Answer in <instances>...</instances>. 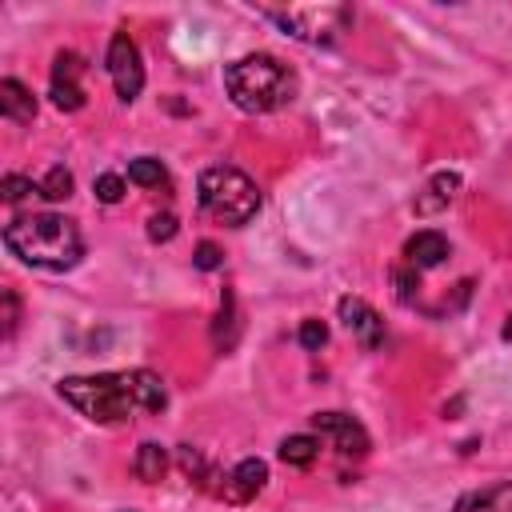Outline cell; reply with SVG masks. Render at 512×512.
Listing matches in <instances>:
<instances>
[{"instance_id": "cell-14", "label": "cell", "mask_w": 512, "mask_h": 512, "mask_svg": "<svg viewBox=\"0 0 512 512\" xmlns=\"http://www.w3.org/2000/svg\"><path fill=\"white\" fill-rule=\"evenodd\" d=\"M456 188H460V176H456V172H440V176H432V180H428V188H424V196H416V212H420V216H428V212H436V208L452 204Z\"/></svg>"}, {"instance_id": "cell-21", "label": "cell", "mask_w": 512, "mask_h": 512, "mask_svg": "<svg viewBox=\"0 0 512 512\" xmlns=\"http://www.w3.org/2000/svg\"><path fill=\"white\" fill-rule=\"evenodd\" d=\"M124 196V180L116 176V172H104V176H96V200H104V204H116Z\"/></svg>"}, {"instance_id": "cell-16", "label": "cell", "mask_w": 512, "mask_h": 512, "mask_svg": "<svg viewBox=\"0 0 512 512\" xmlns=\"http://www.w3.org/2000/svg\"><path fill=\"white\" fill-rule=\"evenodd\" d=\"M316 456H320V440L316 436H288L284 444H280V460L284 464H292V468H308V464H316Z\"/></svg>"}, {"instance_id": "cell-6", "label": "cell", "mask_w": 512, "mask_h": 512, "mask_svg": "<svg viewBox=\"0 0 512 512\" xmlns=\"http://www.w3.org/2000/svg\"><path fill=\"white\" fill-rule=\"evenodd\" d=\"M108 76H112V88L124 104H132L144 88V64H140V48L128 32H116L112 44H108Z\"/></svg>"}, {"instance_id": "cell-20", "label": "cell", "mask_w": 512, "mask_h": 512, "mask_svg": "<svg viewBox=\"0 0 512 512\" xmlns=\"http://www.w3.org/2000/svg\"><path fill=\"white\" fill-rule=\"evenodd\" d=\"M0 192H4V200H8V204H20V200L36 196V192H40V184H32L28 176H4V180H0Z\"/></svg>"}, {"instance_id": "cell-7", "label": "cell", "mask_w": 512, "mask_h": 512, "mask_svg": "<svg viewBox=\"0 0 512 512\" xmlns=\"http://www.w3.org/2000/svg\"><path fill=\"white\" fill-rule=\"evenodd\" d=\"M312 428H316L320 436H328L340 456H364V452H368V432H364V424L352 420L348 412H316V416H312Z\"/></svg>"}, {"instance_id": "cell-19", "label": "cell", "mask_w": 512, "mask_h": 512, "mask_svg": "<svg viewBox=\"0 0 512 512\" xmlns=\"http://www.w3.org/2000/svg\"><path fill=\"white\" fill-rule=\"evenodd\" d=\"M40 196H44V200H64V196H72V172H68L64 164L48 168L44 180H40Z\"/></svg>"}, {"instance_id": "cell-2", "label": "cell", "mask_w": 512, "mask_h": 512, "mask_svg": "<svg viewBox=\"0 0 512 512\" xmlns=\"http://www.w3.org/2000/svg\"><path fill=\"white\" fill-rule=\"evenodd\" d=\"M4 244L12 256H20L32 268H48V272H64L84 256V240L80 228L68 216L56 212H28L16 216L4 228Z\"/></svg>"}, {"instance_id": "cell-13", "label": "cell", "mask_w": 512, "mask_h": 512, "mask_svg": "<svg viewBox=\"0 0 512 512\" xmlns=\"http://www.w3.org/2000/svg\"><path fill=\"white\" fill-rule=\"evenodd\" d=\"M0 112L8 120H16V124H28L36 116V100H32V92L20 80L8 76V80H0Z\"/></svg>"}, {"instance_id": "cell-25", "label": "cell", "mask_w": 512, "mask_h": 512, "mask_svg": "<svg viewBox=\"0 0 512 512\" xmlns=\"http://www.w3.org/2000/svg\"><path fill=\"white\" fill-rule=\"evenodd\" d=\"M196 268H204V272H212V268H220V248H216L212 240H204V244H196Z\"/></svg>"}, {"instance_id": "cell-18", "label": "cell", "mask_w": 512, "mask_h": 512, "mask_svg": "<svg viewBox=\"0 0 512 512\" xmlns=\"http://www.w3.org/2000/svg\"><path fill=\"white\" fill-rule=\"evenodd\" d=\"M128 180H132V184H140V188H164V184H168V172H164V164H160V160L140 156V160H132V164H128Z\"/></svg>"}, {"instance_id": "cell-24", "label": "cell", "mask_w": 512, "mask_h": 512, "mask_svg": "<svg viewBox=\"0 0 512 512\" xmlns=\"http://www.w3.org/2000/svg\"><path fill=\"white\" fill-rule=\"evenodd\" d=\"M16 320H20V300H16L12 288H4V336H8V340H12V332H16Z\"/></svg>"}, {"instance_id": "cell-9", "label": "cell", "mask_w": 512, "mask_h": 512, "mask_svg": "<svg viewBox=\"0 0 512 512\" xmlns=\"http://www.w3.org/2000/svg\"><path fill=\"white\" fill-rule=\"evenodd\" d=\"M336 308H340L344 328H348V332L360 340V348L376 352V348L384 344V320H380V312H376L368 300H360V296H344Z\"/></svg>"}, {"instance_id": "cell-15", "label": "cell", "mask_w": 512, "mask_h": 512, "mask_svg": "<svg viewBox=\"0 0 512 512\" xmlns=\"http://www.w3.org/2000/svg\"><path fill=\"white\" fill-rule=\"evenodd\" d=\"M132 468H136V476H140L144 484H160V480H164V472H168V456H164V448H160V444L144 440V444L136 448Z\"/></svg>"}, {"instance_id": "cell-8", "label": "cell", "mask_w": 512, "mask_h": 512, "mask_svg": "<svg viewBox=\"0 0 512 512\" xmlns=\"http://www.w3.org/2000/svg\"><path fill=\"white\" fill-rule=\"evenodd\" d=\"M84 60L76 52H56L52 60V104L64 108V112H76L84 108Z\"/></svg>"}, {"instance_id": "cell-4", "label": "cell", "mask_w": 512, "mask_h": 512, "mask_svg": "<svg viewBox=\"0 0 512 512\" xmlns=\"http://www.w3.org/2000/svg\"><path fill=\"white\" fill-rule=\"evenodd\" d=\"M196 196H200V208L228 224V228H240L248 224L256 212H260V188L232 164H212L200 172V184H196Z\"/></svg>"}, {"instance_id": "cell-1", "label": "cell", "mask_w": 512, "mask_h": 512, "mask_svg": "<svg viewBox=\"0 0 512 512\" xmlns=\"http://www.w3.org/2000/svg\"><path fill=\"white\" fill-rule=\"evenodd\" d=\"M60 400H68L92 424H132L136 416H152L168 404V388L156 372H96V376H64L56 384Z\"/></svg>"}, {"instance_id": "cell-26", "label": "cell", "mask_w": 512, "mask_h": 512, "mask_svg": "<svg viewBox=\"0 0 512 512\" xmlns=\"http://www.w3.org/2000/svg\"><path fill=\"white\" fill-rule=\"evenodd\" d=\"M504 340H512V320H508V324H504Z\"/></svg>"}, {"instance_id": "cell-12", "label": "cell", "mask_w": 512, "mask_h": 512, "mask_svg": "<svg viewBox=\"0 0 512 512\" xmlns=\"http://www.w3.org/2000/svg\"><path fill=\"white\" fill-rule=\"evenodd\" d=\"M452 512H512V480H500V484L464 492Z\"/></svg>"}, {"instance_id": "cell-11", "label": "cell", "mask_w": 512, "mask_h": 512, "mask_svg": "<svg viewBox=\"0 0 512 512\" xmlns=\"http://www.w3.org/2000/svg\"><path fill=\"white\" fill-rule=\"evenodd\" d=\"M448 240L440 236V232H416V236H408L404 240V264L412 268V272H432V268H440L444 260H448Z\"/></svg>"}, {"instance_id": "cell-17", "label": "cell", "mask_w": 512, "mask_h": 512, "mask_svg": "<svg viewBox=\"0 0 512 512\" xmlns=\"http://www.w3.org/2000/svg\"><path fill=\"white\" fill-rule=\"evenodd\" d=\"M212 340L220 352H228L236 344V296L224 292L220 296V316H216V328H212Z\"/></svg>"}, {"instance_id": "cell-22", "label": "cell", "mask_w": 512, "mask_h": 512, "mask_svg": "<svg viewBox=\"0 0 512 512\" xmlns=\"http://www.w3.org/2000/svg\"><path fill=\"white\" fill-rule=\"evenodd\" d=\"M148 236H152V240H172V236H176V216H172V212H156V216L148 220Z\"/></svg>"}, {"instance_id": "cell-5", "label": "cell", "mask_w": 512, "mask_h": 512, "mask_svg": "<svg viewBox=\"0 0 512 512\" xmlns=\"http://www.w3.org/2000/svg\"><path fill=\"white\" fill-rule=\"evenodd\" d=\"M272 24H280L292 40L304 44H336L352 28V12L344 4H308V8H264Z\"/></svg>"}, {"instance_id": "cell-3", "label": "cell", "mask_w": 512, "mask_h": 512, "mask_svg": "<svg viewBox=\"0 0 512 512\" xmlns=\"http://www.w3.org/2000/svg\"><path fill=\"white\" fill-rule=\"evenodd\" d=\"M224 88H228L236 108L260 116V112H276V108L292 104L296 72L268 52H252V56H240L224 68Z\"/></svg>"}, {"instance_id": "cell-10", "label": "cell", "mask_w": 512, "mask_h": 512, "mask_svg": "<svg viewBox=\"0 0 512 512\" xmlns=\"http://www.w3.org/2000/svg\"><path fill=\"white\" fill-rule=\"evenodd\" d=\"M264 480H268V464L256 460V456H248V460H240V464L224 476V484L216 488V496H224L228 504H248V500L264 488Z\"/></svg>"}, {"instance_id": "cell-23", "label": "cell", "mask_w": 512, "mask_h": 512, "mask_svg": "<svg viewBox=\"0 0 512 512\" xmlns=\"http://www.w3.org/2000/svg\"><path fill=\"white\" fill-rule=\"evenodd\" d=\"M296 340H300L304 348H320V344L328 340V328H324L320 320H304V324H300V332H296Z\"/></svg>"}]
</instances>
